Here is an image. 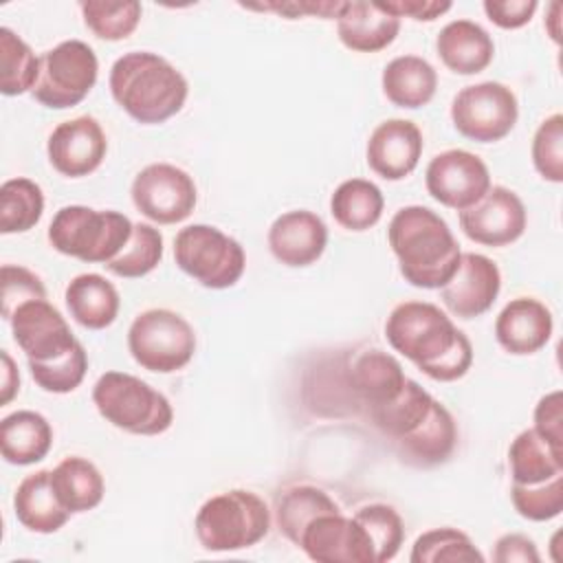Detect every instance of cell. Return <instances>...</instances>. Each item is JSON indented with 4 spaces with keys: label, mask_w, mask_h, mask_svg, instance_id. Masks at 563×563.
Segmentation results:
<instances>
[{
    "label": "cell",
    "mask_w": 563,
    "mask_h": 563,
    "mask_svg": "<svg viewBox=\"0 0 563 563\" xmlns=\"http://www.w3.org/2000/svg\"><path fill=\"white\" fill-rule=\"evenodd\" d=\"M0 92L18 97L31 92L40 75V57L9 26L0 29Z\"/></svg>",
    "instance_id": "cell-35"
},
{
    "label": "cell",
    "mask_w": 563,
    "mask_h": 563,
    "mask_svg": "<svg viewBox=\"0 0 563 563\" xmlns=\"http://www.w3.org/2000/svg\"><path fill=\"white\" fill-rule=\"evenodd\" d=\"M354 519L363 526L372 552H374V563H385L391 561L402 541H405V526L400 515L387 506V504H369L363 506L361 510L354 512Z\"/></svg>",
    "instance_id": "cell-39"
},
{
    "label": "cell",
    "mask_w": 563,
    "mask_h": 563,
    "mask_svg": "<svg viewBox=\"0 0 563 563\" xmlns=\"http://www.w3.org/2000/svg\"><path fill=\"white\" fill-rule=\"evenodd\" d=\"M343 2L341 0H290V2H264V4H249V9L273 11L286 18H301V15H319V18H334L339 15Z\"/></svg>",
    "instance_id": "cell-46"
},
{
    "label": "cell",
    "mask_w": 563,
    "mask_h": 563,
    "mask_svg": "<svg viewBox=\"0 0 563 563\" xmlns=\"http://www.w3.org/2000/svg\"><path fill=\"white\" fill-rule=\"evenodd\" d=\"M84 24L88 31L106 42H119L132 35L141 22L143 7L136 0L128 2H106V0H88L79 4Z\"/></svg>",
    "instance_id": "cell-38"
},
{
    "label": "cell",
    "mask_w": 563,
    "mask_h": 563,
    "mask_svg": "<svg viewBox=\"0 0 563 563\" xmlns=\"http://www.w3.org/2000/svg\"><path fill=\"white\" fill-rule=\"evenodd\" d=\"M385 198L378 185L365 178H347L343 180L332 198L330 213L347 231H367L378 224L383 218Z\"/></svg>",
    "instance_id": "cell-32"
},
{
    "label": "cell",
    "mask_w": 563,
    "mask_h": 563,
    "mask_svg": "<svg viewBox=\"0 0 563 563\" xmlns=\"http://www.w3.org/2000/svg\"><path fill=\"white\" fill-rule=\"evenodd\" d=\"M512 484L532 486L563 475V449L552 446L534 429H523L508 446Z\"/></svg>",
    "instance_id": "cell-31"
},
{
    "label": "cell",
    "mask_w": 563,
    "mask_h": 563,
    "mask_svg": "<svg viewBox=\"0 0 563 563\" xmlns=\"http://www.w3.org/2000/svg\"><path fill=\"white\" fill-rule=\"evenodd\" d=\"M13 510L18 521L37 534H53L70 519V512L59 504L53 490L51 471H35L18 484Z\"/></svg>",
    "instance_id": "cell-25"
},
{
    "label": "cell",
    "mask_w": 563,
    "mask_h": 563,
    "mask_svg": "<svg viewBox=\"0 0 563 563\" xmlns=\"http://www.w3.org/2000/svg\"><path fill=\"white\" fill-rule=\"evenodd\" d=\"M0 279H2V297H0V312L2 319H11V314L26 301L31 299H46V288L42 284V279L18 264H4L0 271Z\"/></svg>",
    "instance_id": "cell-43"
},
{
    "label": "cell",
    "mask_w": 563,
    "mask_h": 563,
    "mask_svg": "<svg viewBox=\"0 0 563 563\" xmlns=\"http://www.w3.org/2000/svg\"><path fill=\"white\" fill-rule=\"evenodd\" d=\"M422 150V132L413 121L387 119L372 130L365 158L376 176L385 180H402L418 167Z\"/></svg>",
    "instance_id": "cell-18"
},
{
    "label": "cell",
    "mask_w": 563,
    "mask_h": 563,
    "mask_svg": "<svg viewBox=\"0 0 563 563\" xmlns=\"http://www.w3.org/2000/svg\"><path fill=\"white\" fill-rule=\"evenodd\" d=\"M13 341L26 361H51L68 352L77 339L64 314L48 299L22 303L9 319Z\"/></svg>",
    "instance_id": "cell-16"
},
{
    "label": "cell",
    "mask_w": 563,
    "mask_h": 563,
    "mask_svg": "<svg viewBox=\"0 0 563 563\" xmlns=\"http://www.w3.org/2000/svg\"><path fill=\"white\" fill-rule=\"evenodd\" d=\"M405 383L407 376L398 358L376 347L361 352L347 369V387L365 411L394 400Z\"/></svg>",
    "instance_id": "cell-22"
},
{
    "label": "cell",
    "mask_w": 563,
    "mask_h": 563,
    "mask_svg": "<svg viewBox=\"0 0 563 563\" xmlns=\"http://www.w3.org/2000/svg\"><path fill=\"white\" fill-rule=\"evenodd\" d=\"M493 561L497 563H539V550L537 543L521 534V532H510L497 539Z\"/></svg>",
    "instance_id": "cell-48"
},
{
    "label": "cell",
    "mask_w": 563,
    "mask_h": 563,
    "mask_svg": "<svg viewBox=\"0 0 563 563\" xmlns=\"http://www.w3.org/2000/svg\"><path fill=\"white\" fill-rule=\"evenodd\" d=\"M486 18L499 29H521L526 26L534 11L539 9L537 0H486L484 4Z\"/></svg>",
    "instance_id": "cell-45"
},
{
    "label": "cell",
    "mask_w": 563,
    "mask_h": 563,
    "mask_svg": "<svg viewBox=\"0 0 563 563\" xmlns=\"http://www.w3.org/2000/svg\"><path fill=\"white\" fill-rule=\"evenodd\" d=\"M99 59L81 40H66L40 57V75L31 90L37 103L64 110L81 103L95 88Z\"/></svg>",
    "instance_id": "cell-9"
},
{
    "label": "cell",
    "mask_w": 563,
    "mask_h": 563,
    "mask_svg": "<svg viewBox=\"0 0 563 563\" xmlns=\"http://www.w3.org/2000/svg\"><path fill=\"white\" fill-rule=\"evenodd\" d=\"M128 350L143 369L172 374L194 358L196 332L183 314L169 308H150L130 323Z\"/></svg>",
    "instance_id": "cell-8"
},
{
    "label": "cell",
    "mask_w": 563,
    "mask_h": 563,
    "mask_svg": "<svg viewBox=\"0 0 563 563\" xmlns=\"http://www.w3.org/2000/svg\"><path fill=\"white\" fill-rule=\"evenodd\" d=\"M457 444V424L451 411L435 400L431 413L405 440L394 444L398 457L418 468L444 464Z\"/></svg>",
    "instance_id": "cell-24"
},
{
    "label": "cell",
    "mask_w": 563,
    "mask_h": 563,
    "mask_svg": "<svg viewBox=\"0 0 563 563\" xmlns=\"http://www.w3.org/2000/svg\"><path fill=\"white\" fill-rule=\"evenodd\" d=\"M424 185L440 205L464 211L475 205L493 185L486 163L468 150H444L424 169Z\"/></svg>",
    "instance_id": "cell-12"
},
{
    "label": "cell",
    "mask_w": 563,
    "mask_h": 563,
    "mask_svg": "<svg viewBox=\"0 0 563 563\" xmlns=\"http://www.w3.org/2000/svg\"><path fill=\"white\" fill-rule=\"evenodd\" d=\"M130 194L136 211L156 224H178L187 220L198 202L194 178L172 163L143 167L134 176Z\"/></svg>",
    "instance_id": "cell-11"
},
{
    "label": "cell",
    "mask_w": 563,
    "mask_h": 563,
    "mask_svg": "<svg viewBox=\"0 0 563 563\" xmlns=\"http://www.w3.org/2000/svg\"><path fill=\"white\" fill-rule=\"evenodd\" d=\"M176 266L211 290H224L240 282L246 268L242 244L211 224H189L174 238Z\"/></svg>",
    "instance_id": "cell-7"
},
{
    "label": "cell",
    "mask_w": 563,
    "mask_h": 563,
    "mask_svg": "<svg viewBox=\"0 0 563 563\" xmlns=\"http://www.w3.org/2000/svg\"><path fill=\"white\" fill-rule=\"evenodd\" d=\"M510 501L528 521H550L563 510V475L532 486H510Z\"/></svg>",
    "instance_id": "cell-41"
},
{
    "label": "cell",
    "mask_w": 563,
    "mask_h": 563,
    "mask_svg": "<svg viewBox=\"0 0 563 563\" xmlns=\"http://www.w3.org/2000/svg\"><path fill=\"white\" fill-rule=\"evenodd\" d=\"M0 358H2V396H0V405H9L15 394L20 391V374H18V367L13 363V358L9 356L7 350L0 352Z\"/></svg>",
    "instance_id": "cell-49"
},
{
    "label": "cell",
    "mask_w": 563,
    "mask_h": 563,
    "mask_svg": "<svg viewBox=\"0 0 563 563\" xmlns=\"http://www.w3.org/2000/svg\"><path fill=\"white\" fill-rule=\"evenodd\" d=\"M31 378L37 387L48 394H68L75 391L86 372H88V354L84 345L77 341L68 352L51 358V361H29Z\"/></svg>",
    "instance_id": "cell-40"
},
{
    "label": "cell",
    "mask_w": 563,
    "mask_h": 563,
    "mask_svg": "<svg viewBox=\"0 0 563 563\" xmlns=\"http://www.w3.org/2000/svg\"><path fill=\"white\" fill-rule=\"evenodd\" d=\"M532 165L548 183H563V117H545L532 136Z\"/></svg>",
    "instance_id": "cell-42"
},
{
    "label": "cell",
    "mask_w": 563,
    "mask_h": 563,
    "mask_svg": "<svg viewBox=\"0 0 563 563\" xmlns=\"http://www.w3.org/2000/svg\"><path fill=\"white\" fill-rule=\"evenodd\" d=\"M383 95L396 108L416 110L427 106L438 88L435 68L418 55H398L383 68Z\"/></svg>",
    "instance_id": "cell-28"
},
{
    "label": "cell",
    "mask_w": 563,
    "mask_h": 563,
    "mask_svg": "<svg viewBox=\"0 0 563 563\" xmlns=\"http://www.w3.org/2000/svg\"><path fill=\"white\" fill-rule=\"evenodd\" d=\"M325 512H339V504L321 488L301 484L286 488L275 506V521L279 532L290 541L299 543V537L303 528L319 515Z\"/></svg>",
    "instance_id": "cell-33"
},
{
    "label": "cell",
    "mask_w": 563,
    "mask_h": 563,
    "mask_svg": "<svg viewBox=\"0 0 563 563\" xmlns=\"http://www.w3.org/2000/svg\"><path fill=\"white\" fill-rule=\"evenodd\" d=\"M92 402L106 422L134 435H158L174 422L172 402L128 372L101 374L92 387Z\"/></svg>",
    "instance_id": "cell-6"
},
{
    "label": "cell",
    "mask_w": 563,
    "mask_h": 563,
    "mask_svg": "<svg viewBox=\"0 0 563 563\" xmlns=\"http://www.w3.org/2000/svg\"><path fill=\"white\" fill-rule=\"evenodd\" d=\"M460 229L482 246H508L517 242L528 224L523 200L508 187H490L475 205L457 211Z\"/></svg>",
    "instance_id": "cell-13"
},
{
    "label": "cell",
    "mask_w": 563,
    "mask_h": 563,
    "mask_svg": "<svg viewBox=\"0 0 563 563\" xmlns=\"http://www.w3.org/2000/svg\"><path fill=\"white\" fill-rule=\"evenodd\" d=\"M519 119L517 95L501 81L464 86L451 103L453 128L477 143H495L508 136Z\"/></svg>",
    "instance_id": "cell-10"
},
{
    "label": "cell",
    "mask_w": 563,
    "mask_h": 563,
    "mask_svg": "<svg viewBox=\"0 0 563 563\" xmlns=\"http://www.w3.org/2000/svg\"><path fill=\"white\" fill-rule=\"evenodd\" d=\"M435 398L413 378H407L400 394L378 407L367 409L369 422L391 442V446L413 433L431 413Z\"/></svg>",
    "instance_id": "cell-29"
},
{
    "label": "cell",
    "mask_w": 563,
    "mask_h": 563,
    "mask_svg": "<svg viewBox=\"0 0 563 563\" xmlns=\"http://www.w3.org/2000/svg\"><path fill=\"white\" fill-rule=\"evenodd\" d=\"M411 563H482L484 554L471 537L457 528H433L422 532L409 554Z\"/></svg>",
    "instance_id": "cell-37"
},
{
    "label": "cell",
    "mask_w": 563,
    "mask_h": 563,
    "mask_svg": "<svg viewBox=\"0 0 563 563\" xmlns=\"http://www.w3.org/2000/svg\"><path fill=\"white\" fill-rule=\"evenodd\" d=\"M376 4L398 20L411 18L416 22H433L435 18L444 15L453 7L451 2H438V0H389V2H376Z\"/></svg>",
    "instance_id": "cell-47"
},
{
    "label": "cell",
    "mask_w": 563,
    "mask_h": 563,
    "mask_svg": "<svg viewBox=\"0 0 563 563\" xmlns=\"http://www.w3.org/2000/svg\"><path fill=\"white\" fill-rule=\"evenodd\" d=\"M499 290V266L482 253H462L457 271L440 288V299L453 317L475 319L493 308Z\"/></svg>",
    "instance_id": "cell-17"
},
{
    "label": "cell",
    "mask_w": 563,
    "mask_h": 563,
    "mask_svg": "<svg viewBox=\"0 0 563 563\" xmlns=\"http://www.w3.org/2000/svg\"><path fill=\"white\" fill-rule=\"evenodd\" d=\"M297 548L317 563H374V552L363 526L354 517L325 512L301 532Z\"/></svg>",
    "instance_id": "cell-14"
},
{
    "label": "cell",
    "mask_w": 563,
    "mask_h": 563,
    "mask_svg": "<svg viewBox=\"0 0 563 563\" xmlns=\"http://www.w3.org/2000/svg\"><path fill=\"white\" fill-rule=\"evenodd\" d=\"M163 260V235L156 227L136 222L125 246L103 264L112 275L136 279L152 273Z\"/></svg>",
    "instance_id": "cell-36"
},
{
    "label": "cell",
    "mask_w": 563,
    "mask_h": 563,
    "mask_svg": "<svg viewBox=\"0 0 563 563\" xmlns=\"http://www.w3.org/2000/svg\"><path fill=\"white\" fill-rule=\"evenodd\" d=\"M543 440L563 449V394L559 389L545 394L534 407V427Z\"/></svg>",
    "instance_id": "cell-44"
},
{
    "label": "cell",
    "mask_w": 563,
    "mask_h": 563,
    "mask_svg": "<svg viewBox=\"0 0 563 563\" xmlns=\"http://www.w3.org/2000/svg\"><path fill=\"white\" fill-rule=\"evenodd\" d=\"M435 51L451 73L477 75L490 66L495 57V42L477 22L453 20L440 29Z\"/></svg>",
    "instance_id": "cell-23"
},
{
    "label": "cell",
    "mask_w": 563,
    "mask_h": 563,
    "mask_svg": "<svg viewBox=\"0 0 563 563\" xmlns=\"http://www.w3.org/2000/svg\"><path fill=\"white\" fill-rule=\"evenodd\" d=\"M51 484L59 504L70 512H88L97 508L106 493L101 471L86 457L68 455L51 471Z\"/></svg>",
    "instance_id": "cell-30"
},
{
    "label": "cell",
    "mask_w": 563,
    "mask_h": 563,
    "mask_svg": "<svg viewBox=\"0 0 563 563\" xmlns=\"http://www.w3.org/2000/svg\"><path fill=\"white\" fill-rule=\"evenodd\" d=\"M554 330L550 308L534 297L510 299L495 319L497 343L515 356H528L548 345Z\"/></svg>",
    "instance_id": "cell-20"
},
{
    "label": "cell",
    "mask_w": 563,
    "mask_h": 563,
    "mask_svg": "<svg viewBox=\"0 0 563 563\" xmlns=\"http://www.w3.org/2000/svg\"><path fill=\"white\" fill-rule=\"evenodd\" d=\"M53 446L51 422L31 409H20L0 422V453L9 464L29 466L42 462Z\"/></svg>",
    "instance_id": "cell-27"
},
{
    "label": "cell",
    "mask_w": 563,
    "mask_h": 563,
    "mask_svg": "<svg viewBox=\"0 0 563 563\" xmlns=\"http://www.w3.org/2000/svg\"><path fill=\"white\" fill-rule=\"evenodd\" d=\"M64 299L70 317L88 330L112 325L121 308L119 290L99 273H81L73 277L64 290Z\"/></svg>",
    "instance_id": "cell-26"
},
{
    "label": "cell",
    "mask_w": 563,
    "mask_h": 563,
    "mask_svg": "<svg viewBox=\"0 0 563 563\" xmlns=\"http://www.w3.org/2000/svg\"><path fill=\"white\" fill-rule=\"evenodd\" d=\"M132 227L134 222L121 211L66 205L48 224V242L62 255L88 264H108L130 240Z\"/></svg>",
    "instance_id": "cell-5"
},
{
    "label": "cell",
    "mask_w": 563,
    "mask_h": 563,
    "mask_svg": "<svg viewBox=\"0 0 563 563\" xmlns=\"http://www.w3.org/2000/svg\"><path fill=\"white\" fill-rule=\"evenodd\" d=\"M108 86L119 108L143 125L165 123L183 110L189 95L185 75L150 51L121 55L110 68Z\"/></svg>",
    "instance_id": "cell-3"
},
{
    "label": "cell",
    "mask_w": 563,
    "mask_h": 563,
    "mask_svg": "<svg viewBox=\"0 0 563 563\" xmlns=\"http://www.w3.org/2000/svg\"><path fill=\"white\" fill-rule=\"evenodd\" d=\"M194 530L200 545L209 552L253 548L271 530V510L257 493L244 488L224 490L198 508Z\"/></svg>",
    "instance_id": "cell-4"
},
{
    "label": "cell",
    "mask_w": 563,
    "mask_h": 563,
    "mask_svg": "<svg viewBox=\"0 0 563 563\" xmlns=\"http://www.w3.org/2000/svg\"><path fill=\"white\" fill-rule=\"evenodd\" d=\"M44 213V191L31 178H9L0 187V231L4 235L33 229Z\"/></svg>",
    "instance_id": "cell-34"
},
{
    "label": "cell",
    "mask_w": 563,
    "mask_h": 563,
    "mask_svg": "<svg viewBox=\"0 0 563 563\" xmlns=\"http://www.w3.org/2000/svg\"><path fill=\"white\" fill-rule=\"evenodd\" d=\"M400 31V20L383 11L376 2H343L336 15V33L343 46L356 53H378L387 48Z\"/></svg>",
    "instance_id": "cell-21"
},
{
    "label": "cell",
    "mask_w": 563,
    "mask_h": 563,
    "mask_svg": "<svg viewBox=\"0 0 563 563\" xmlns=\"http://www.w3.org/2000/svg\"><path fill=\"white\" fill-rule=\"evenodd\" d=\"M400 275L416 288H442L457 271L462 251L446 220L422 205L400 207L387 227Z\"/></svg>",
    "instance_id": "cell-2"
},
{
    "label": "cell",
    "mask_w": 563,
    "mask_h": 563,
    "mask_svg": "<svg viewBox=\"0 0 563 563\" xmlns=\"http://www.w3.org/2000/svg\"><path fill=\"white\" fill-rule=\"evenodd\" d=\"M108 139L95 117L81 114L62 121L48 136L46 154L55 172L68 178L92 174L106 158Z\"/></svg>",
    "instance_id": "cell-15"
},
{
    "label": "cell",
    "mask_w": 563,
    "mask_h": 563,
    "mask_svg": "<svg viewBox=\"0 0 563 563\" xmlns=\"http://www.w3.org/2000/svg\"><path fill=\"white\" fill-rule=\"evenodd\" d=\"M266 242L279 264L303 268L323 255L328 246V227L317 213L292 209L273 220Z\"/></svg>",
    "instance_id": "cell-19"
},
{
    "label": "cell",
    "mask_w": 563,
    "mask_h": 563,
    "mask_svg": "<svg viewBox=\"0 0 563 563\" xmlns=\"http://www.w3.org/2000/svg\"><path fill=\"white\" fill-rule=\"evenodd\" d=\"M385 339L422 374L440 383L462 378L473 365V345L451 317L429 301H402L385 321Z\"/></svg>",
    "instance_id": "cell-1"
}]
</instances>
